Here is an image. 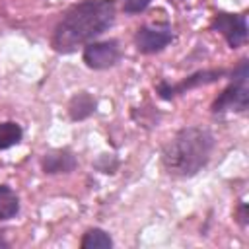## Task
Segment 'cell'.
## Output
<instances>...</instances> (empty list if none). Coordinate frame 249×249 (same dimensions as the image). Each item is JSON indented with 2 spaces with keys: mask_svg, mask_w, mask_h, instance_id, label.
<instances>
[{
  "mask_svg": "<svg viewBox=\"0 0 249 249\" xmlns=\"http://www.w3.org/2000/svg\"><path fill=\"white\" fill-rule=\"evenodd\" d=\"M115 8L109 0H86L72 6L58 21L53 47L58 53H72L82 45L91 43L97 35L111 27Z\"/></svg>",
  "mask_w": 249,
  "mask_h": 249,
  "instance_id": "cell-1",
  "label": "cell"
},
{
  "mask_svg": "<svg viewBox=\"0 0 249 249\" xmlns=\"http://www.w3.org/2000/svg\"><path fill=\"white\" fill-rule=\"evenodd\" d=\"M212 148L214 138L206 128L187 126L165 144L161 161L167 173L177 177H191L208 163Z\"/></svg>",
  "mask_w": 249,
  "mask_h": 249,
  "instance_id": "cell-2",
  "label": "cell"
},
{
  "mask_svg": "<svg viewBox=\"0 0 249 249\" xmlns=\"http://www.w3.org/2000/svg\"><path fill=\"white\" fill-rule=\"evenodd\" d=\"M247 103H249V68H247V60H241V64L233 70L230 86L212 103V111L214 113L245 111Z\"/></svg>",
  "mask_w": 249,
  "mask_h": 249,
  "instance_id": "cell-3",
  "label": "cell"
},
{
  "mask_svg": "<svg viewBox=\"0 0 249 249\" xmlns=\"http://www.w3.org/2000/svg\"><path fill=\"white\" fill-rule=\"evenodd\" d=\"M212 29L222 33L231 49H237L247 41V18L243 14H218L212 19Z\"/></svg>",
  "mask_w": 249,
  "mask_h": 249,
  "instance_id": "cell-4",
  "label": "cell"
},
{
  "mask_svg": "<svg viewBox=\"0 0 249 249\" xmlns=\"http://www.w3.org/2000/svg\"><path fill=\"white\" fill-rule=\"evenodd\" d=\"M119 58H121V47L117 41L88 43V47L84 49V62L95 70L115 66L119 62Z\"/></svg>",
  "mask_w": 249,
  "mask_h": 249,
  "instance_id": "cell-5",
  "label": "cell"
},
{
  "mask_svg": "<svg viewBox=\"0 0 249 249\" xmlns=\"http://www.w3.org/2000/svg\"><path fill=\"white\" fill-rule=\"evenodd\" d=\"M224 72L222 70H202V72H195L193 76L185 78L181 84H167V82H160L158 84V93L161 99H171L175 97L177 93H185L187 89H193V88H198V86H206V84H212L216 82Z\"/></svg>",
  "mask_w": 249,
  "mask_h": 249,
  "instance_id": "cell-6",
  "label": "cell"
},
{
  "mask_svg": "<svg viewBox=\"0 0 249 249\" xmlns=\"http://www.w3.org/2000/svg\"><path fill=\"white\" fill-rule=\"evenodd\" d=\"M136 47L140 53H158L171 41V31L169 29H160V27H140L136 31Z\"/></svg>",
  "mask_w": 249,
  "mask_h": 249,
  "instance_id": "cell-7",
  "label": "cell"
},
{
  "mask_svg": "<svg viewBox=\"0 0 249 249\" xmlns=\"http://www.w3.org/2000/svg\"><path fill=\"white\" fill-rule=\"evenodd\" d=\"M41 165L45 173H70L76 167V158L68 150H53L43 156Z\"/></svg>",
  "mask_w": 249,
  "mask_h": 249,
  "instance_id": "cell-8",
  "label": "cell"
},
{
  "mask_svg": "<svg viewBox=\"0 0 249 249\" xmlns=\"http://www.w3.org/2000/svg\"><path fill=\"white\" fill-rule=\"evenodd\" d=\"M93 111H95V99L88 91H80L70 99L68 113L74 121H82V119L89 117Z\"/></svg>",
  "mask_w": 249,
  "mask_h": 249,
  "instance_id": "cell-9",
  "label": "cell"
},
{
  "mask_svg": "<svg viewBox=\"0 0 249 249\" xmlns=\"http://www.w3.org/2000/svg\"><path fill=\"white\" fill-rule=\"evenodd\" d=\"M19 200L8 185H0V220H10L18 214Z\"/></svg>",
  "mask_w": 249,
  "mask_h": 249,
  "instance_id": "cell-10",
  "label": "cell"
},
{
  "mask_svg": "<svg viewBox=\"0 0 249 249\" xmlns=\"http://www.w3.org/2000/svg\"><path fill=\"white\" fill-rule=\"evenodd\" d=\"M111 245H113V241H111L109 233L99 228L89 230L82 239V249H109Z\"/></svg>",
  "mask_w": 249,
  "mask_h": 249,
  "instance_id": "cell-11",
  "label": "cell"
},
{
  "mask_svg": "<svg viewBox=\"0 0 249 249\" xmlns=\"http://www.w3.org/2000/svg\"><path fill=\"white\" fill-rule=\"evenodd\" d=\"M21 140V126L18 123H0V150L12 148Z\"/></svg>",
  "mask_w": 249,
  "mask_h": 249,
  "instance_id": "cell-12",
  "label": "cell"
},
{
  "mask_svg": "<svg viewBox=\"0 0 249 249\" xmlns=\"http://www.w3.org/2000/svg\"><path fill=\"white\" fill-rule=\"evenodd\" d=\"M150 4V0H124V12L128 14H136V12H142L146 6Z\"/></svg>",
  "mask_w": 249,
  "mask_h": 249,
  "instance_id": "cell-13",
  "label": "cell"
},
{
  "mask_svg": "<svg viewBox=\"0 0 249 249\" xmlns=\"http://www.w3.org/2000/svg\"><path fill=\"white\" fill-rule=\"evenodd\" d=\"M169 2H183V0H169Z\"/></svg>",
  "mask_w": 249,
  "mask_h": 249,
  "instance_id": "cell-14",
  "label": "cell"
}]
</instances>
